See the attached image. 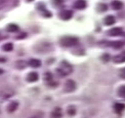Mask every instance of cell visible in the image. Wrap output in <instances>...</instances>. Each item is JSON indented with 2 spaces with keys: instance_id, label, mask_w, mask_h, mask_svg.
Listing matches in <instances>:
<instances>
[{
  "instance_id": "8",
  "label": "cell",
  "mask_w": 125,
  "mask_h": 118,
  "mask_svg": "<svg viewBox=\"0 0 125 118\" xmlns=\"http://www.w3.org/2000/svg\"><path fill=\"white\" fill-rule=\"evenodd\" d=\"M38 80H39V75L37 72H31V73H29L28 76H27V81L30 83H34Z\"/></svg>"
},
{
  "instance_id": "12",
  "label": "cell",
  "mask_w": 125,
  "mask_h": 118,
  "mask_svg": "<svg viewBox=\"0 0 125 118\" xmlns=\"http://www.w3.org/2000/svg\"><path fill=\"white\" fill-rule=\"evenodd\" d=\"M115 23V18L113 16H107L105 17V19H104V24L105 26H112V24Z\"/></svg>"
},
{
  "instance_id": "9",
  "label": "cell",
  "mask_w": 125,
  "mask_h": 118,
  "mask_svg": "<svg viewBox=\"0 0 125 118\" xmlns=\"http://www.w3.org/2000/svg\"><path fill=\"white\" fill-rule=\"evenodd\" d=\"M113 108H114V110H115V113L121 114L125 110V104H123V103H115Z\"/></svg>"
},
{
  "instance_id": "25",
  "label": "cell",
  "mask_w": 125,
  "mask_h": 118,
  "mask_svg": "<svg viewBox=\"0 0 125 118\" xmlns=\"http://www.w3.org/2000/svg\"><path fill=\"white\" fill-rule=\"evenodd\" d=\"M118 94H120V96L125 97V86H123V87L120 88V92H118Z\"/></svg>"
},
{
  "instance_id": "18",
  "label": "cell",
  "mask_w": 125,
  "mask_h": 118,
  "mask_svg": "<svg viewBox=\"0 0 125 118\" xmlns=\"http://www.w3.org/2000/svg\"><path fill=\"white\" fill-rule=\"evenodd\" d=\"M12 50H13V44H11V43H6L2 45V51H5V52H10Z\"/></svg>"
},
{
  "instance_id": "20",
  "label": "cell",
  "mask_w": 125,
  "mask_h": 118,
  "mask_svg": "<svg viewBox=\"0 0 125 118\" xmlns=\"http://www.w3.org/2000/svg\"><path fill=\"white\" fill-rule=\"evenodd\" d=\"M44 81L47 84H49L50 82H52L53 81V78H52V74L50 73V72H47V73L44 74Z\"/></svg>"
},
{
  "instance_id": "29",
  "label": "cell",
  "mask_w": 125,
  "mask_h": 118,
  "mask_svg": "<svg viewBox=\"0 0 125 118\" xmlns=\"http://www.w3.org/2000/svg\"><path fill=\"white\" fill-rule=\"evenodd\" d=\"M110 60V55L109 54H104L103 55V61H109Z\"/></svg>"
},
{
  "instance_id": "7",
  "label": "cell",
  "mask_w": 125,
  "mask_h": 118,
  "mask_svg": "<svg viewBox=\"0 0 125 118\" xmlns=\"http://www.w3.org/2000/svg\"><path fill=\"white\" fill-rule=\"evenodd\" d=\"M122 33H123L122 28H113V29H111L110 31H107V34H109V36H121Z\"/></svg>"
},
{
  "instance_id": "32",
  "label": "cell",
  "mask_w": 125,
  "mask_h": 118,
  "mask_svg": "<svg viewBox=\"0 0 125 118\" xmlns=\"http://www.w3.org/2000/svg\"><path fill=\"white\" fill-rule=\"evenodd\" d=\"M31 118H37V117H31Z\"/></svg>"
},
{
  "instance_id": "28",
  "label": "cell",
  "mask_w": 125,
  "mask_h": 118,
  "mask_svg": "<svg viewBox=\"0 0 125 118\" xmlns=\"http://www.w3.org/2000/svg\"><path fill=\"white\" fill-rule=\"evenodd\" d=\"M26 36H27L26 33H21V34H19V36H17V39H24L26 38Z\"/></svg>"
},
{
  "instance_id": "10",
  "label": "cell",
  "mask_w": 125,
  "mask_h": 118,
  "mask_svg": "<svg viewBox=\"0 0 125 118\" xmlns=\"http://www.w3.org/2000/svg\"><path fill=\"white\" fill-rule=\"evenodd\" d=\"M113 61L115 62V63H124L125 62V51L122 53H120V54L115 55V56L113 57Z\"/></svg>"
},
{
  "instance_id": "2",
  "label": "cell",
  "mask_w": 125,
  "mask_h": 118,
  "mask_svg": "<svg viewBox=\"0 0 125 118\" xmlns=\"http://www.w3.org/2000/svg\"><path fill=\"white\" fill-rule=\"evenodd\" d=\"M79 42L78 38H74V36H64L60 40V44L63 47H71L76 45Z\"/></svg>"
},
{
  "instance_id": "3",
  "label": "cell",
  "mask_w": 125,
  "mask_h": 118,
  "mask_svg": "<svg viewBox=\"0 0 125 118\" xmlns=\"http://www.w3.org/2000/svg\"><path fill=\"white\" fill-rule=\"evenodd\" d=\"M75 88H76V84H75V82L72 81V80H68L65 82V84H64V91L68 92V93L74 92Z\"/></svg>"
},
{
  "instance_id": "11",
  "label": "cell",
  "mask_w": 125,
  "mask_h": 118,
  "mask_svg": "<svg viewBox=\"0 0 125 118\" xmlns=\"http://www.w3.org/2000/svg\"><path fill=\"white\" fill-rule=\"evenodd\" d=\"M85 7H86V2H85L84 0H78V1L74 2V8L75 9L81 10V9H84Z\"/></svg>"
},
{
  "instance_id": "30",
  "label": "cell",
  "mask_w": 125,
  "mask_h": 118,
  "mask_svg": "<svg viewBox=\"0 0 125 118\" xmlns=\"http://www.w3.org/2000/svg\"><path fill=\"white\" fill-rule=\"evenodd\" d=\"M3 73V70H1V69H0V74H2Z\"/></svg>"
},
{
  "instance_id": "15",
  "label": "cell",
  "mask_w": 125,
  "mask_h": 118,
  "mask_svg": "<svg viewBox=\"0 0 125 118\" xmlns=\"http://www.w3.org/2000/svg\"><path fill=\"white\" fill-rule=\"evenodd\" d=\"M29 64H30L32 67H40L41 66V61L38 59H31L29 61Z\"/></svg>"
},
{
  "instance_id": "27",
  "label": "cell",
  "mask_w": 125,
  "mask_h": 118,
  "mask_svg": "<svg viewBox=\"0 0 125 118\" xmlns=\"http://www.w3.org/2000/svg\"><path fill=\"white\" fill-rule=\"evenodd\" d=\"M52 1H54V5L55 6H61L62 5V1H61V0H52Z\"/></svg>"
},
{
  "instance_id": "23",
  "label": "cell",
  "mask_w": 125,
  "mask_h": 118,
  "mask_svg": "<svg viewBox=\"0 0 125 118\" xmlns=\"http://www.w3.org/2000/svg\"><path fill=\"white\" fill-rule=\"evenodd\" d=\"M40 11H41V13H42L43 16H44V17H47V18H50V17L52 16V14L50 13L49 11H47V10H45V9H43V10H40Z\"/></svg>"
},
{
  "instance_id": "22",
  "label": "cell",
  "mask_w": 125,
  "mask_h": 118,
  "mask_svg": "<svg viewBox=\"0 0 125 118\" xmlns=\"http://www.w3.org/2000/svg\"><path fill=\"white\" fill-rule=\"evenodd\" d=\"M68 115H70V116H74L75 115V113H76V110H75V107H73V106H71V107H69L68 108Z\"/></svg>"
},
{
  "instance_id": "17",
  "label": "cell",
  "mask_w": 125,
  "mask_h": 118,
  "mask_svg": "<svg viewBox=\"0 0 125 118\" xmlns=\"http://www.w3.org/2000/svg\"><path fill=\"white\" fill-rule=\"evenodd\" d=\"M17 108H18V103L17 102H11L9 105H8V111H9V113L14 111Z\"/></svg>"
},
{
  "instance_id": "4",
  "label": "cell",
  "mask_w": 125,
  "mask_h": 118,
  "mask_svg": "<svg viewBox=\"0 0 125 118\" xmlns=\"http://www.w3.org/2000/svg\"><path fill=\"white\" fill-rule=\"evenodd\" d=\"M50 50H51V44L48 42H42L35 46V51L37 52H48Z\"/></svg>"
},
{
  "instance_id": "31",
  "label": "cell",
  "mask_w": 125,
  "mask_h": 118,
  "mask_svg": "<svg viewBox=\"0 0 125 118\" xmlns=\"http://www.w3.org/2000/svg\"><path fill=\"white\" fill-rule=\"evenodd\" d=\"M27 1H29V2H31V1H33V0H27Z\"/></svg>"
},
{
  "instance_id": "1",
  "label": "cell",
  "mask_w": 125,
  "mask_h": 118,
  "mask_svg": "<svg viewBox=\"0 0 125 118\" xmlns=\"http://www.w3.org/2000/svg\"><path fill=\"white\" fill-rule=\"evenodd\" d=\"M57 72L59 73L60 76H65L73 72V67H72V65L69 64L68 62L63 61V62H61L59 69H57Z\"/></svg>"
},
{
  "instance_id": "14",
  "label": "cell",
  "mask_w": 125,
  "mask_h": 118,
  "mask_svg": "<svg viewBox=\"0 0 125 118\" xmlns=\"http://www.w3.org/2000/svg\"><path fill=\"white\" fill-rule=\"evenodd\" d=\"M122 7H123V3L121 1H118V0H114L111 3V8L114 10H120V9H122Z\"/></svg>"
},
{
  "instance_id": "26",
  "label": "cell",
  "mask_w": 125,
  "mask_h": 118,
  "mask_svg": "<svg viewBox=\"0 0 125 118\" xmlns=\"http://www.w3.org/2000/svg\"><path fill=\"white\" fill-rule=\"evenodd\" d=\"M120 75H121V77L122 78H124L125 80V67L123 70H121V73H120Z\"/></svg>"
},
{
  "instance_id": "13",
  "label": "cell",
  "mask_w": 125,
  "mask_h": 118,
  "mask_svg": "<svg viewBox=\"0 0 125 118\" xmlns=\"http://www.w3.org/2000/svg\"><path fill=\"white\" fill-rule=\"evenodd\" d=\"M51 116L53 118H61L62 117V109L60 108V107L54 108V109H53V111H52Z\"/></svg>"
},
{
  "instance_id": "19",
  "label": "cell",
  "mask_w": 125,
  "mask_h": 118,
  "mask_svg": "<svg viewBox=\"0 0 125 118\" xmlns=\"http://www.w3.org/2000/svg\"><path fill=\"white\" fill-rule=\"evenodd\" d=\"M26 66H27V64H26V62H24V61H18L16 63V67H17V69H19V70L26 69Z\"/></svg>"
},
{
  "instance_id": "5",
  "label": "cell",
  "mask_w": 125,
  "mask_h": 118,
  "mask_svg": "<svg viewBox=\"0 0 125 118\" xmlns=\"http://www.w3.org/2000/svg\"><path fill=\"white\" fill-rule=\"evenodd\" d=\"M101 44H106V45H109V46L114 47V49H121L122 46H124L125 43L123 41H113V42H106V43L103 42Z\"/></svg>"
},
{
  "instance_id": "21",
  "label": "cell",
  "mask_w": 125,
  "mask_h": 118,
  "mask_svg": "<svg viewBox=\"0 0 125 118\" xmlns=\"http://www.w3.org/2000/svg\"><path fill=\"white\" fill-rule=\"evenodd\" d=\"M106 9H107V6L104 5V3H100V5H97V11L104 12V11H106Z\"/></svg>"
},
{
  "instance_id": "16",
  "label": "cell",
  "mask_w": 125,
  "mask_h": 118,
  "mask_svg": "<svg viewBox=\"0 0 125 118\" xmlns=\"http://www.w3.org/2000/svg\"><path fill=\"white\" fill-rule=\"evenodd\" d=\"M7 30H8V32H18L19 31V27L17 26V24L10 23V24H8Z\"/></svg>"
},
{
  "instance_id": "6",
  "label": "cell",
  "mask_w": 125,
  "mask_h": 118,
  "mask_svg": "<svg viewBox=\"0 0 125 118\" xmlns=\"http://www.w3.org/2000/svg\"><path fill=\"white\" fill-rule=\"evenodd\" d=\"M72 16H73V13L71 10H63V11L60 12V18L62 20H70Z\"/></svg>"
},
{
  "instance_id": "24",
  "label": "cell",
  "mask_w": 125,
  "mask_h": 118,
  "mask_svg": "<svg viewBox=\"0 0 125 118\" xmlns=\"http://www.w3.org/2000/svg\"><path fill=\"white\" fill-rule=\"evenodd\" d=\"M6 6H7V0H0V10H2Z\"/></svg>"
}]
</instances>
